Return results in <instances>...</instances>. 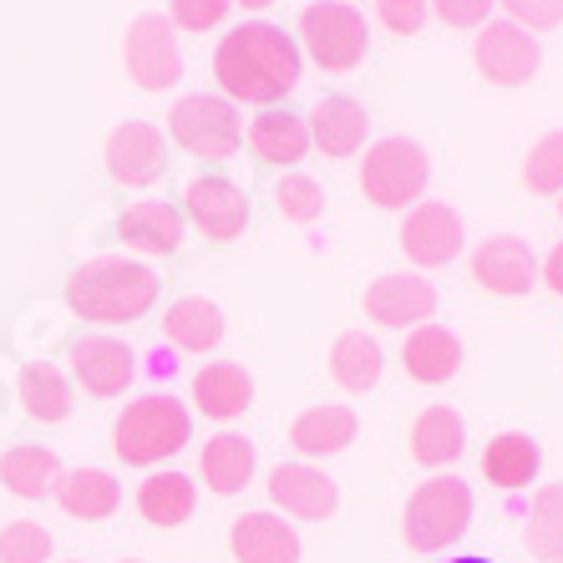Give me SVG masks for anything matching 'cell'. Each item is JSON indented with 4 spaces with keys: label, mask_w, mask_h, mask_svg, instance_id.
<instances>
[{
    "label": "cell",
    "mask_w": 563,
    "mask_h": 563,
    "mask_svg": "<svg viewBox=\"0 0 563 563\" xmlns=\"http://www.w3.org/2000/svg\"><path fill=\"white\" fill-rule=\"evenodd\" d=\"M213 77L234 102H279L300 87V46L269 21H244L219 41Z\"/></svg>",
    "instance_id": "obj_1"
},
{
    "label": "cell",
    "mask_w": 563,
    "mask_h": 563,
    "mask_svg": "<svg viewBox=\"0 0 563 563\" xmlns=\"http://www.w3.org/2000/svg\"><path fill=\"white\" fill-rule=\"evenodd\" d=\"M153 300H157V275L132 260H92L66 279V305L81 320H97V325L143 320L153 310Z\"/></svg>",
    "instance_id": "obj_2"
},
{
    "label": "cell",
    "mask_w": 563,
    "mask_h": 563,
    "mask_svg": "<svg viewBox=\"0 0 563 563\" xmlns=\"http://www.w3.org/2000/svg\"><path fill=\"white\" fill-rule=\"evenodd\" d=\"M472 523V487L452 472L442 477H427L407 498V512H401V538H407L411 553H442L452 549Z\"/></svg>",
    "instance_id": "obj_3"
},
{
    "label": "cell",
    "mask_w": 563,
    "mask_h": 563,
    "mask_svg": "<svg viewBox=\"0 0 563 563\" xmlns=\"http://www.w3.org/2000/svg\"><path fill=\"white\" fill-rule=\"evenodd\" d=\"M188 432H194V421H188V407L178 396H143V401H132L122 411L112 446H118V457L128 467H153V462L184 452Z\"/></svg>",
    "instance_id": "obj_4"
},
{
    "label": "cell",
    "mask_w": 563,
    "mask_h": 563,
    "mask_svg": "<svg viewBox=\"0 0 563 563\" xmlns=\"http://www.w3.org/2000/svg\"><path fill=\"white\" fill-rule=\"evenodd\" d=\"M427 178H432L427 147L411 143V137H380L366 153V163H361V194L376 209H396V213L417 209L421 194H427Z\"/></svg>",
    "instance_id": "obj_5"
},
{
    "label": "cell",
    "mask_w": 563,
    "mask_h": 563,
    "mask_svg": "<svg viewBox=\"0 0 563 563\" xmlns=\"http://www.w3.org/2000/svg\"><path fill=\"white\" fill-rule=\"evenodd\" d=\"M300 41L325 71H351V66H361L371 52L366 15L355 11V5H345V0H320V5H310V11L300 15Z\"/></svg>",
    "instance_id": "obj_6"
},
{
    "label": "cell",
    "mask_w": 563,
    "mask_h": 563,
    "mask_svg": "<svg viewBox=\"0 0 563 563\" xmlns=\"http://www.w3.org/2000/svg\"><path fill=\"white\" fill-rule=\"evenodd\" d=\"M168 132L173 143L188 147L194 157H234L244 132H239V118H234V102L229 97H184L173 107L168 118Z\"/></svg>",
    "instance_id": "obj_7"
},
{
    "label": "cell",
    "mask_w": 563,
    "mask_h": 563,
    "mask_svg": "<svg viewBox=\"0 0 563 563\" xmlns=\"http://www.w3.org/2000/svg\"><path fill=\"white\" fill-rule=\"evenodd\" d=\"M122 62H128L132 81L143 92H168L173 81L184 77V52H178V36H173V21L163 15H137L122 41Z\"/></svg>",
    "instance_id": "obj_8"
},
{
    "label": "cell",
    "mask_w": 563,
    "mask_h": 563,
    "mask_svg": "<svg viewBox=\"0 0 563 563\" xmlns=\"http://www.w3.org/2000/svg\"><path fill=\"white\" fill-rule=\"evenodd\" d=\"M472 62L483 71L487 81H498V87H518L538 71L543 52H538V36L523 26H512V21H487L472 41Z\"/></svg>",
    "instance_id": "obj_9"
},
{
    "label": "cell",
    "mask_w": 563,
    "mask_h": 563,
    "mask_svg": "<svg viewBox=\"0 0 563 563\" xmlns=\"http://www.w3.org/2000/svg\"><path fill=\"white\" fill-rule=\"evenodd\" d=\"M472 279L487 289V295H503V300H518L538 285V260L528 250V239L518 234H493L472 250Z\"/></svg>",
    "instance_id": "obj_10"
},
{
    "label": "cell",
    "mask_w": 563,
    "mask_h": 563,
    "mask_svg": "<svg viewBox=\"0 0 563 563\" xmlns=\"http://www.w3.org/2000/svg\"><path fill=\"white\" fill-rule=\"evenodd\" d=\"M462 244H467L462 219L446 209V203H417V209L407 213V223H401V250H407V260L417 264V269H442V264H452L462 254Z\"/></svg>",
    "instance_id": "obj_11"
},
{
    "label": "cell",
    "mask_w": 563,
    "mask_h": 563,
    "mask_svg": "<svg viewBox=\"0 0 563 563\" xmlns=\"http://www.w3.org/2000/svg\"><path fill=\"white\" fill-rule=\"evenodd\" d=\"M163 168H168V147H163V132L153 122H122V128H112V137H107V173L122 188L157 184Z\"/></svg>",
    "instance_id": "obj_12"
},
{
    "label": "cell",
    "mask_w": 563,
    "mask_h": 563,
    "mask_svg": "<svg viewBox=\"0 0 563 563\" xmlns=\"http://www.w3.org/2000/svg\"><path fill=\"white\" fill-rule=\"evenodd\" d=\"M366 314L386 330H417L437 314V289L421 275H380L366 289Z\"/></svg>",
    "instance_id": "obj_13"
},
{
    "label": "cell",
    "mask_w": 563,
    "mask_h": 563,
    "mask_svg": "<svg viewBox=\"0 0 563 563\" xmlns=\"http://www.w3.org/2000/svg\"><path fill=\"white\" fill-rule=\"evenodd\" d=\"M184 198H188V219L209 239L229 244V239H239L250 229V198H244V188L229 184V178H194Z\"/></svg>",
    "instance_id": "obj_14"
},
{
    "label": "cell",
    "mask_w": 563,
    "mask_h": 563,
    "mask_svg": "<svg viewBox=\"0 0 563 563\" xmlns=\"http://www.w3.org/2000/svg\"><path fill=\"white\" fill-rule=\"evenodd\" d=\"M269 498L289 518H330V512L341 508L335 483L320 467H310V462H285V467L269 472Z\"/></svg>",
    "instance_id": "obj_15"
},
{
    "label": "cell",
    "mask_w": 563,
    "mask_h": 563,
    "mask_svg": "<svg viewBox=\"0 0 563 563\" xmlns=\"http://www.w3.org/2000/svg\"><path fill=\"white\" fill-rule=\"evenodd\" d=\"M71 371L92 396H122L132 386V351L112 335H81L71 341Z\"/></svg>",
    "instance_id": "obj_16"
},
{
    "label": "cell",
    "mask_w": 563,
    "mask_h": 563,
    "mask_svg": "<svg viewBox=\"0 0 563 563\" xmlns=\"http://www.w3.org/2000/svg\"><path fill=\"white\" fill-rule=\"evenodd\" d=\"M305 128H310V143L325 157H351L366 147L371 112L355 102V97H325V102H314Z\"/></svg>",
    "instance_id": "obj_17"
},
{
    "label": "cell",
    "mask_w": 563,
    "mask_h": 563,
    "mask_svg": "<svg viewBox=\"0 0 563 563\" xmlns=\"http://www.w3.org/2000/svg\"><path fill=\"white\" fill-rule=\"evenodd\" d=\"M239 563H300V533L275 512H244L229 533Z\"/></svg>",
    "instance_id": "obj_18"
},
{
    "label": "cell",
    "mask_w": 563,
    "mask_h": 563,
    "mask_svg": "<svg viewBox=\"0 0 563 563\" xmlns=\"http://www.w3.org/2000/svg\"><path fill=\"white\" fill-rule=\"evenodd\" d=\"M401 366L417 386H446L462 371V341L446 325H417L401 345Z\"/></svg>",
    "instance_id": "obj_19"
},
{
    "label": "cell",
    "mask_w": 563,
    "mask_h": 563,
    "mask_svg": "<svg viewBox=\"0 0 563 563\" xmlns=\"http://www.w3.org/2000/svg\"><path fill=\"white\" fill-rule=\"evenodd\" d=\"M194 401L203 417L213 421H234L250 411L254 401V380L244 366H234V361H213V366H203L194 376Z\"/></svg>",
    "instance_id": "obj_20"
},
{
    "label": "cell",
    "mask_w": 563,
    "mask_h": 563,
    "mask_svg": "<svg viewBox=\"0 0 563 563\" xmlns=\"http://www.w3.org/2000/svg\"><path fill=\"white\" fill-rule=\"evenodd\" d=\"M118 234H122V244H132V250H143V254H178V244H184V213L143 198V203L122 209Z\"/></svg>",
    "instance_id": "obj_21"
},
{
    "label": "cell",
    "mask_w": 563,
    "mask_h": 563,
    "mask_svg": "<svg viewBox=\"0 0 563 563\" xmlns=\"http://www.w3.org/2000/svg\"><path fill=\"white\" fill-rule=\"evenodd\" d=\"M467 452V421L452 407H427L411 421V457L421 467H452Z\"/></svg>",
    "instance_id": "obj_22"
},
{
    "label": "cell",
    "mask_w": 563,
    "mask_h": 563,
    "mask_svg": "<svg viewBox=\"0 0 563 563\" xmlns=\"http://www.w3.org/2000/svg\"><path fill=\"white\" fill-rule=\"evenodd\" d=\"M198 472H203V483H209L219 498H234L254 477V442L239 432L209 437V442H203V457H198Z\"/></svg>",
    "instance_id": "obj_23"
},
{
    "label": "cell",
    "mask_w": 563,
    "mask_h": 563,
    "mask_svg": "<svg viewBox=\"0 0 563 563\" xmlns=\"http://www.w3.org/2000/svg\"><path fill=\"white\" fill-rule=\"evenodd\" d=\"M538 467H543V446L528 432H498L483 452V477L493 487H503V493L528 487L538 477Z\"/></svg>",
    "instance_id": "obj_24"
},
{
    "label": "cell",
    "mask_w": 563,
    "mask_h": 563,
    "mask_svg": "<svg viewBox=\"0 0 563 563\" xmlns=\"http://www.w3.org/2000/svg\"><path fill=\"white\" fill-rule=\"evenodd\" d=\"M355 432H361V421H355L351 407H310L289 427V446L300 457H330V452H345L355 442Z\"/></svg>",
    "instance_id": "obj_25"
},
{
    "label": "cell",
    "mask_w": 563,
    "mask_h": 563,
    "mask_svg": "<svg viewBox=\"0 0 563 563\" xmlns=\"http://www.w3.org/2000/svg\"><path fill=\"white\" fill-rule=\"evenodd\" d=\"M380 371H386V351H380V341H376V335H366V330L341 335V341H335V351H330V376L341 380L351 396L376 391Z\"/></svg>",
    "instance_id": "obj_26"
},
{
    "label": "cell",
    "mask_w": 563,
    "mask_h": 563,
    "mask_svg": "<svg viewBox=\"0 0 563 563\" xmlns=\"http://www.w3.org/2000/svg\"><path fill=\"white\" fill-rule=\"evenodd\" d=\"M0 483L26 503L52 498L56 483H62V462H56V452H46V446H11V452L0 457Z\"/></svg>",
    "instance_id": "obj_27"
},
{
    "label": "cell",
    "mask_w": 563,
    "mask_h": 563,
    "mask_svg": "<svg viewBox=\"0 0 563 563\" xmlns=\"http://www.w3.org/2000/svg\"><path fill=\"white\" fill-rule=\"evenodd\" d=\"M56 498H62V508L71 518H112L122 508V487L102 467H77L71 477L56 483Z\"/></svg>",
    "instance_id": "obj_28"
},
{
    "label": "cell",
    "mask_w": 563,
    "mask_h": 563,
    "mask_svg": "<svg viewBox=\"0 0 563 563\" xmlns=\"http://www.w3.org/2000/svg\"><path fill=\"white\" fill-rule=\"evenodd\" d=\"M194 503H198V493L184 472H153V477L137 487V512L157 528L188 523V518H194Z\"/></svg>",
    "instance_id": "obj_29"
},
{
    "label": "cell",
    "mask_w": 563,
    "mask_h": 563,
    "mask_svg": "<svg viewBox=\"0 0 563 563\" xmlns=\"http://www.w3.org/2000/svg\"><path fill=\"white\" fill-rule=\"evenodd\" d=\"M163 330H168V341L178 345V351H213V345L223 341V310L213 300H198V295H188V300H178L168 310V320H163Z\"/></svg>",
    "instance_id": "obj_30"
},
{
    "label": "cell",
    "mask_w": 563,
    "mask_h": 563,
    "mask_svg": "<svg viewBox=\"0 0 563 563\" xmlns=\"http://www.w3.org/2000/svg\"><path fill=\"white\" fill-rule=\"evenodd\" d=\"M250 147L260 163H300L310 153V128H305V118H289V112H264L250 128Z\"/></svg>",
    "instance_id": "obj_31"
},
{
    "label": "cell",
    "mask_w": 563,
    "mask_h": 563,
    "mask_svg": "<svg viewBox=\"0 0 563 563\" xmlns=\"http://www.w3.org/2000/svg\"><path fill=\"white\" fill-rule=\"evenodd\" d=\"M523 538L538 563H563V483H549L533 493Z\"/></svg>",
    "instance_id": "obj_32"
},
{
    "label": "cell",
    "mask_w": 563,
    "mask_h": 563,
    "mask_svg": "<svg viewBox=\"0 0 563 563\" xmlns=\"http://www.w3.org/2000/svg\"><path fill=\"white\" fill-rule=\"evenodd\" d=\"M21 401L31 421H62L71 411V391L56 366H26L21 371Z\"/></svg>",
    "instance_id": "obj_33"
},
{
    "label": "cell",
    "mask_w": 563,
    "mask_h": 563,
    "mask_svg": "<svg viewBox=\"0 0 563 563\" xmlns=\"http://www.w3.org/2000/svg\"><path fill=\"white\" fill-rule=\"evenodd\" d=\"M523 184L533 194H563V132H549V137L533 143V153L523 163Z\"/></svg>",
    "instance_id": "obj_34"
},
{
    "label": "cell",
    "mask_w": 563,
    "mask_h": 563,
    "mask_svg": "<svg viewBox=\"0 0 563 563\" xmlns=\"http://www.w3.org/2000/svg\"><path fill=\"white\" fill-rule=\"evenodd\" d=\"M275 209L285 213L289 223H314L325 213V188L314 184V178H305V173H295V178H285V184L275 188Z\"/></svg>",
    "instance_id": "obj_35"
},
{
    "label": "cell",
    "mask_w": 563,
    "mask_h": 563,
    "mask_svg": "<svg viewBox=\"0 0 563 563\" xmlns=\"http://www.w3.org/2000/svg\"><path fill=\"white\" fill-rule=\"evenodd\" d=\"M52 559V533L41 523L0 528V563H46Z\"/></svg>",
    "instance_id": "obj_36"
},
{
    "label": "cell",
    "mask_w": 563,
    "mask_h": 563,
    "mask_svg": "<svg viewBox=\"0 0 563 563\" xmlns=\"http://www.w3.org/2000/svg\"><path fill=\"white\" fill-rule=\"evenodd\" d=\"M427 11H432V0H376L380 26L396 31V36H417L427 26Z\"/></svg>",
    "instance_id": "obj_37"
},
{
    "label": "cell",
    "mask_w": 563,
    "mask_h": 563,
    "mask_svg": "<svg viewBox=\"0 0 563 563\" xmlns=\"http://www.w3.org/2000/svg\"><path fill=\"white\" fill-rule=\"evenodd\" d=\"M503 11L512 15V26H523V31L563 26V0H503Z\"/></svg>",
    "instance_id": "obj_38"
},
{
    "label": "cell",
    "mask_w": 563,
    "mask_h": 563,
    "mask_svg": "<svg viewBox=\"0 0 563 563\" xmlns=\"http://www.w3.org/2000/svg\"><path fill=\"white\" fill-rule=\"evenodd\" d=\"M234 0H173V26L184 31H213L229 15Z\"/></svg>",
    "instance_id": "obj_39"
},
{
    "label": "cell",
    "mask_w": 563,
    "mask_h": 563,
    "mask_svg": "<svg viewBox=\"0 0 563 563\" xmlns=\"http://www.w3.org/2000/svg\"><path fill=\"white\" fill-rule=\"evenodd\" d=\"M498 0H432V11L442 15L446 26H487V15H493Z\"/></svg>",
    "instance_id": "obj_40"
},
{
    "label": "cell",
    "mask_w": 563,
    "mask_h": 563,
    "mask_svg": "<svg viewBox=\"0 0 563 563\" xmlns=\"http://www.w3.org/2000/svg\"><path fill=\"white\" fill-rule=\"evenodd\" d=\"M538 279H543V285H549L553 295H559V300H563V239H559V244H553V254H549V260H543V269H538Z\"/></svg>",
    "instance_id": "obj_41"
},
{
    "label": "cell",
    "mask_w": 563,
    "mask_h": 563,
    "mask_svg": "<svg viewBox=\"0 0 563 563\" xmlns=\"http://www.w3.org/2000/svg\"><path fill=\"white\" fill-rule=\"evenodd\" d=\"M239 5H244V11H264V5H269V0H239Z\"/></svg>",
    "instance_id": "obj_42"
},
{
    "label": "cell",
    "mask_w": 563,
    "mask_h": 563,
    "mask_svg": "<svg viewBox=\"0 0 563 563\" xmlns=\"http://www.w3.org/2000/svg\"><path fill=\"white\" fill-rule=\"evenodd\" d=\"M452 563H498V559H477V553H467V559H452Z\"/></svg>",
    "instance_id": "obj_43"
},
{
    "label": "cell",
    "mask_w": 563,
    "mask_h": 563,
    "mask_svg": "<svg viewBox=\"0 0 563 563\" xmlns=\"http://www.w3.org/2000/svg\"><path fill=\"white\" fill-rule=\"evenodd\" d=\"M122 563H137V559H122Z\"/></svg>",
    "instance_id": "obj_44"
},
{
    "label": "cell",
    "mask_w": 563,
    "mask_h": 563,
    "mask_svg": "<svg viewBox=\"0 0 563 563\" xmlns=\"http://www.w3.org/2000/svg\"><path fill=\"white\" fill-rule=\"evenodd\" d=\"M559 213H563V203H559Z\"/></svg>",
    "instance_id": "obj_45"
},
{
    "label": "cell",
    "mask_w": 563,
    "mask_h": 563,
    "mask_svg": "<svg viewBox=\"0 0 563 563\" xmlns=\"http://www.w3.org/2000/svg\"><path fill=\"white\" fill-rule=\"evenodd\" d=\"M345 5H351V0H345Z\"/></svg>",
    "instance_id": "obj_46"
}]
</instances>
